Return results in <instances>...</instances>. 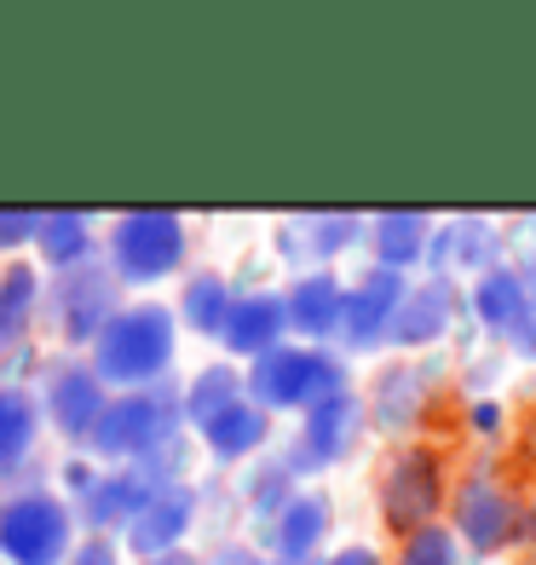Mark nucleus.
I'll list each match as a JSON object with an SVG mask.
<instances>
[{
    "mask_svg": "<svg viewBox=\"0 0 536 565\" xmlns=\"http://www.w3.org/2000/svg\"><path fill=\"white\" fill-rule=\"evenodd\" d=\"M168 358H173V312L168 306H127L93 347V375L121 381V387H144V381L168 370Z\"/></svg>",
    "mask_w": 536,
    "mask_h": 565,
    "instance_id": "1",
    "label": "nucleus"
},
{
    "mask_svg": "<svg viewBox=\"0 0 536 565\" xmlns=\"http://www.w3.org/2000/svg\"><path fill=\"white\" fill-rule=\"evenodd\" d=\"M248 393L260 409H318L323 398L341 393V364L323 352H305V347H277L266 358H254V375H248Z\"/></svg>",
    "mask_w": 536,
    "mask_h": 565,
    "instance_id": "2",
    "label": "nucleus"
},
{
    "mask_svg": "<svg viewBox=\"0 0 536 565\" xmlns=\"http://www.w3.org/2000/svg\"><path fill=\"white\" fill-rule=\"evenodd\" d=\"M0 554L12 565H69V508L46 491L0 502Z\"/></svg>",
    "mask_w": 536,
    "mask_h": 565,
    "instance_id": "3",
    "label": "nucleus"
},
{
    "mask_svg": "<svg viewBox=\"0 0 536 565\" xmlns=\"http://www.w3.org/2000/svg\"><path fill=\"white\" fill-rule=\"evenodd\" d=\"M110 254H116V271L127 282H157L185 260V225L168 209H139L116 225Z\"/></svg>",
    "mask_w": 536,
    "mask_h": 565,
    "instance_id": "4",
    "label": "nucleus"
},
{
    "mask_svg": "<svg viewBox=\"0 0 536 565\" xmlns=\"http://www.w3.org/2000/svg\"><path fill=\"white\" fill-rule=\"evenodd\" d=\"M173 439V398L168 393H127L105 404V416L93 427L98 456H150Z\"/></svg>",
    "mask_w": 536,
    "mask_h": 565,
    "instance_id": "5",
    "label": "nucleus"
},
{
    "mask_svg": "<svg viewBox=\"0 0 536 565\" xmlns=\"http://www.w3.org/2000/svg\"><path fill=\"white\" fill-rule=\"evenodd\" d=\"M46 306H53V318L69 341H98L110 329L116 318V282L110 271H87V266H75L69 277H58L53 289H46Z\"/></svg>",
    "mask_w": 536,
    "mask_h": 565,
    "instance_id": "6",
    "label": "nucleus"
},
{
    "mask_svg": "<svg viewBox=\"0 0 536 565\" xmlns=\"http://www.w3.org/2000/svg\"><path fill=\"white\" fill-rule=\"evenodd\" d=\"M380 508H387L393 531H427L432 508H439V456L432 450H404L387 473V491H380Z\"/></svg>",
    "mask_w": 536,
    "mask_h": 565,
    "instance_id": "7",
    "label": "nucleus"
},
{
    "mask_svg": "<svg viewBox=\"0 0 536 565\" xmlns=\"http://www.w3.org/2000/svg\"><path fill=\"white\" fill-rule=\"evenodd\" d=\"M404 306V277L398 271H369L357 289L346 295V312H341V335L352 341V347H369V341H380L393 329V312Z\"/></svg>",
    "mask_w": 536,
    "mask_h": 565,
    "instance_id": "8",
    "label": "nucleus"
},
{
    "mask_svg": "<svg viewBox=\"0 0 536 565\" xmlns=\"http://www.w3.org/2000/svg\"><path fill=\"white\" fill-rule=\"evenodd\" d=\"M185 525H191V491L185 484H168V491H157L133 520H127V548L144 554V559H162V554H173L179 536H185Z\"/></svg>",
    "mask_w": 536,
    "mask_h": 565,
    "instance_id": "9",
    "label": "nucleus"
},
{
    "mask_svg": "<svg viewBox=\"0 0 536 565\" xmlns=\"http://www.w3.org/2000/svg\"><path fill=\"white\" fill-rule=\"evenodd\" d=\"M289 329V306L277 295H248V300H232V318H225V347L243 352V358H266L277 352V341H283Z\"/></svg>",
    "mask_w": 536,
    "mask_h": 565,
    "instance_id": "10",
    "label": "nucleus"
},
{
    "mask_svg": "<svg viewBox=\"0 0 536 565\" xmlns=\"http://www.w3.org/2000/svg\"><path fill=\"white\" fill-rule=\"evenodd\" d=\"M352 433H357V398L352 393H335V398H323L312 416H305V439L294 445V468H318V461H335L346 456L352 445Z\"/></svg>",
    "mask_w": 536,
    "mask_h": 565,
    "instance_id": "11",
    "label": "nucleus"
},
{
    "mask_svg": "<svg viewBox=\"0 0 536 565\" xmlns=\"http://www.w3.org/2000/svg\"><path fill=\"white\" fill-rule=\"evenodd\" d=\"M46 409H53L58 433L82 439V433H93L98 416H105V381L93 370H58L53 387H46Z\"/></svg>",
    "mask_w": 536,
    "mask_h": 565,
    "instance_id": "12",
    "label": "nucleus"
},
{
    "mask_svg": "<svg viewBox=\"0 0 536 565\" xmlns=\"http://www.w3.org/2000/svg\"><path fill=\"white\" fill-rule=\"evenodd\" d=\"M455 520H462V536L473 548H502L514 536V502H507L491 479H468L462 502H455Z\"/></svg>",
    "mask_w": 536,
    "mask_h": 565,
    "instance_id": "13",
    "label": "nucleus"
},
{
    "mask_svg": "<svg viewBox=\"0 0 536 565\" xmlns=\"http://www.w3.org/2000/svg\"><path fill=\"white\" fill-rule=\"evenodd\" d=\"M283 306H289V323L300 329V335H329V329H341L346 289L335 277H305V282H294V295Z\"/></svg>",
    "mask_w": 536,
    "mask_h": 565,
    "instance_id": "14",
    "label": "nucleus"
},
{
    "mask_svg": "<svg viewBox=\"0 0 536 565\" xmlns=\"http://www.w3.org/2000/svg\"><path fill=\"white\" fill-rule=\"evenodd\" d=\"M444 323H450V289H444V282H427V289L404 295V306L393 312V329H387V335L404 341V347H421V341L439 335Z\"/></svg>",
    "mask_w": 536,
    "mask_h": 565,
    "instance_id": "15",
    "label": "nucleus"
},
{
    "mask_svg": "<svg viewBox=\"0 0 536 565\" xmlns=\"http://www.w3.org/2000/svg\"><path fill=\"white\" fill-rule=\"evenodd\" d=\"M202 439H208V450L225 456V461L248 456L254 445L266 439V409H260V404H232L225 416H214L208 427H202Z\"/></svg>",
    "mask_w": 536,
    "mask_h": 565,
    "instance_id": "16",
    "label": "nucleus"
},
{
    "mask_svg": "<svg viewBox=\"0 0 536 565\" xmlns=\"http://www.w3.org/2000/svg\"><path fill=\"white\" fill-rule=\"evenodd\" d=\"M35 300H41V289H35V271L30 266H7V271H0V352H12L23 341Z\"/></svg>",
    "mask_w": 536,
    "mask_h": 565,
    "instance_id": "17",
    "label": "nucleus"
},
{
    "mask_svg": "<svg viewBox=\"0 0 536 565\" xmlns=\"http://www.w3.org/2000/svg\"><path fill=\"white\" fill-rule=\"evenodd\" d=\"M232 404H243V375L225 370V364H214V370H202V375L191 381V393H185V422L208 427V422L225 416Z\"/></svg>",
    "mask_w": 536,
    "mask_h": 565,
    "instance_id": "18",
    "label": "nucleus"
},
{
    "mask_svg": "<svg viewBox=\"0 0 536 565\" xmlns=\"http://www.w3.org/2000/svg\"><path fill=\"white\" fill-rule=\"evenodd\" d=\"M323 525H329V508L318 502V497H294L283 513H277V548H283V559H305L318 548V536H323Z\"/></svg>",
    "mask_w": 536,
    "mask_h": 565,
    "instance_id": "19",
    "label": "nucleus"
},
{
    "mask_svg": "<svg viewBox=\"0 0 536 565\" xmlns=\"http://www.w3.org/2000/svg\"><path fill=\"white\" fill-rule=\"evenodd\" d=\"M41 254L53 266H82L87 260V248H93V225L82 220V214H41Z\"/></svg>",
    "mask_w": 536,
    "mask_h": 565,
    "instance_id": "20",
    "label": "nucleus"
},
{
    "mask_svg": "<svg viewBox=\"0 0 536 565\" xmlns=\"http://www.w3.org/2000/svg\"><path fill=\"white\" fill-rule=\"evenodd\" d=\"M525 282L514 271H484L479 277V289H473V306H479V318L484 323H496V329H514L519 312H525Z\"/></svg>",
    "mask_w": 536,
    "mask_h": 565,
    "instance_id": "21",
    "label": "nucleus"
},
{
    "mask_svg": "<svg viewBox=\"0 0 536 565\" xmlns=\"http://www.w3.org/2000/svg\"><path fill=\"white\" fill-rule=\"evenodd\" d=\"M30 439H35V398L18 393V387H0V473H7L12 461H23Z\"/></svg>",
    "mask_w": 536,
    "mask_h": 565,
    "instance_id": "22",
    "label": "nucleus"
},
{
    "mask_svg": "<svg viewBox=\"0 0 536 565\" xmlns=\"http://www.w3.org/2000/svg\"><path fill=\"white\" fill-rule=\"evenodd\" d=\"M225 318H232V289H225V277H191L185 282V323L196 335H219Z\"/></svg>",
    "mask_w": 536,
    "mask_h": 565,
    "instance_id": "23",
    "label": "nucleus"
},
{
    "mask_svg": "<svg viewBox=\"0 0 536 565\" xmlns=\"http://www.w3.org/2000/svg\"><path fill=\"white\" fill-rule=\"evenodd\" d=\"M421 398H427L421 370H393L387 381H380V393H375V409H380L387 427H410L421 416Z\"/></svg>",
    "mask_w": 536,
    "mask_h": 565,
    "instance_id": "24",
    "label": "nucleus"
},
{
    "mask_svg": "<svg viewBox=\"0 0 536 565\" xmlns=\"http://www.w3.org/2000/svg\"><path fill=\"white\" fill-rule=\"evenodd\" d=\"M375 243H380L387 271H398V266H410L416 254H427V220L421 214H387L375 225Z\"/></svg>",
    "mask_w": 536,
    "mask_h": 565,
    "instance_id": "25",
    "label": "nucleus"
},
{
    "mask_svg": "<svg viewBox=\"0 0 536 565\" xmlns=\"http://www.w3.org/2000/svg\"><path fill=\"white\" fill-rule=\"evenodd\" d=\"M496 254V231L491 225H450L432 243V260H462V266H484Z\"/></svg>",
    "mask_w": 536,
    "mask_h": 565,
    "instance_id": "26",
    "label": "nucleus"
},
{
    "mask_svg": "<svg viewBox=\"0 0 536 565\" xmlns=\"http://www.w3.org/2000/svg\"><path fill=\"white\" fill-rule=\"evenodd\" d=\"M398 565H455V543H450V531H439V525L416 531Z\"/></svg>",
    "mask_w": 536,
    "mask_h": 565,
    "instance_id": "27",
    "label": "nucleus"
},
{
    "mask_svg": "<svg viewBox=\"0 0 536 565\" xmlns=\"http://www.w3.org/2000/svg\"><path fill=\"white\" fill-rule=\"evenodd\" d=\"M305 231H312V248H318V254H335V248L352 243L357 220H352V214H323V220H305Z\"/></svg>",
    "mask_w": 536,
    "mask_h": 565,
    "instance_id": "28",
    "label": "nucleus"
},
{
    "mask_svg": "<svg viewBox=\"0 0 536 565\" xmlns=\"http://www.w3.org/2000/svg\"><path fill=\"white\" fill-rule=\"evenodd\" d=\"M23 237H41V214H30V209H0V248H18Z\"/></svg>",
    "mask_w": 536,
    "mask_h": 565,
    "instance_id": "29",
    "label": "nucleus"
},
{
    "mask_svg": "<svg viewBox=\"0 0 536 565\" xmlns=\"http://www.w3.org/2000/svg\"><path fill=\"white\" fill-rule=\"evenodd\" d=\"M514 347H519L525 358H536V282H530L525 312H519V323H514Z\"/></svg>",
    "mask_w": 536,
    "mask_h": 565,
    "instance_id": "30",
    "label": "nucleus"
},
{
    "mask_svg": "<svg viewBox=\"0 0 536 565\" xmlns=\"http://www.w3.org/2000/svg\"><path fill=\"white\" fill-rule=\"evenodd\" d=\"M69 565H116V548L110 543H82L69 554Z\"/></svg>",
    "mask_w": 536,
    "mask_h": 565,
    "instance_id": "31",
    "label": "nucleus"
},
{
    "mask_svg": "<svg viewBox=\"0 0 536 565\" xmlns=\"http://www.w3.org/2000/svg\"><path fill=\"white\" fill-rule=\"evenodd\" d=\"M214 565H260L248 548H225V554H214Z\"/></svg>",
    "mask_w": 536,
    "mask_h": 565,
    "instance_id": "32",
    "label": "nucleus"
},
{
    "mask_svg": "<svg viewBox=\"0 0 536 565\" xmlns=\"http://www.w3.org/2000/svg\"><path fill=\"white\" fill-rule=\"evenodd\" d=\"M329 565H380V559H375L369 548H346L341 559H329Z\"/></svg>",
    "mask_w": 536,
    "mask_h": 565,
    "instance_id": "33",
    "label": "nucleus"
},
{
    "mask_svg": "<svg viewBox=\"0 0 536 565\" xmlns=\"http://www.w3.org/2000/svg\"><path fill=\"white\" fill-rule=\"evenodd\" d=\"M150 565H196L191 554H162V559H150Z\"/></svg>",
    "mask_w": 536,
    "mask_h": 565,
    "instance_id": "34",
    "label": "nucleus"
},
{
    "mask_svg": "<svg viewBox=\"0 0 536 565\" xmlns=\"http://www.w3.org/2000/svg\"><path fill=\"white\" fill-rule=\"evenodd\" d=\"M525 531H530V543H536V513H530V525H525Z\"/></svg>",
    "mask_w": 536,
    "mask_h": 565,
    "instance_id": "35",
    "label": "nucleus"
},
{
    "mask_svg": "<svg viewBox=\"0 0 536 565\" xmlns=\"http://www.w3.org/2000/svg\"><path fill=\"white\" fill-rule=\"evenodd\" d=\"M530 282H536V266H530Z\"/></svg>",
    "mask_w": 536,
    "mask_h": 565,
    "instance_id": "36",
    "label": "nucleus"
},
{
    "mask_svg": "<svg viewBox=\"0 0 536 565\" xmlns=\"http://www.w3.org/2000/svg\"><path fill=\"white\" fill-rule=\"evenodd\" d=\"M283 565H294V559H283Z\"/></svg>",
    "mask_w": 536,
    "mask_h": 565,
    "instance_id": "37",
    "label": "nucleus"
}]
</instances>
